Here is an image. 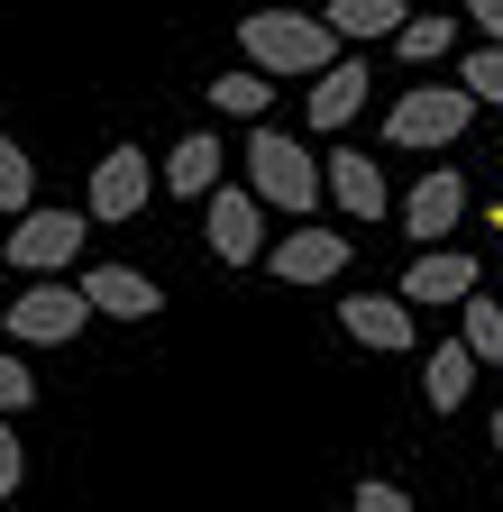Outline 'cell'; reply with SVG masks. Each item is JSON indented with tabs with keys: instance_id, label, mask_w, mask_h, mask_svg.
I'll list each match as a JSON object with an SVG mask.
<instances>
[{
	"instance_id": "1",
	"label": "cell",
	"mask_w": 503,
	"mask_h": 512,
	"mask_svg": "<svg viewBox=\"0 0 503 512\" xmlns=\"http://www.w3.org/2000/svg\"><path fill=\"white\" fill-rule=\"evenodd\" d=\"M238 46H247V74H330L339 64V37H330V19H311V10H257L238 28Z\"/></svg>"
},
{
	"instance_id": "2",
	"label": "cell",
	"mask_w": 503,
	"mask_h": 512,
	"mask_svg": "<svg viewBox=\"0 0 503 512\" xmlns=\"http://www.w3.org/2000/svg\"><path fill=\"white\" fill-rule=\"evenodd\" d=\"M247 192H257L266 211L311 220V211H321V165H311L302 138H275V128H257V138H247Z\"/></svg>"
},
{
	"instance_id": "3",
	"label": "cell",
	"mask_w": 503,
	"mask_h": 512,
	"mask_svg": "<svg viewBox=\"0 0 503 512\" xmlns=\"http://www.w3.org/2000/svg\"><path fill=\"white\" fill-rule=\"evenodd\" d=\"M467 128H476V101L458 83H421V92H403L385 110V147L394 156H430V147H458Z\"/></svg>"
},
{
	"instance_id": "4",
	"label": "cell",
	"mask_w": 503,
	"mask_h": 512,
	"mask_svg": "<svg viewBox=\"0 0 503 512\" xmlns=\"http://www.w3.org/2000/svg\"><path fill=\"white\" fill-rule=\"evenodd\" d=\"M83 211H19L10 220V247H0V256H10V266L37 284V275H65L74 266V256H83Z\"/></svg>"
},
{
	"instance_id": "5",
	"label": "cell",
	"mask_w": 503,
	"mask_h": 512,
	"mask_svg": "<svg viewBox=\"0 0 503 512\" xmlns=\"http://www.w3.org/2000/svg\"><path fill=\"white\" fill-rule=\"evenodd\" d=\"M83 293L74 284H28L10 311H0V330H10V348H65V339H83Z\"/></svg>"
},
{
	"instance_id": "6",
	"label": "cell",
	"mask_w": 503,
	"mask_h": 512,
	"mask_svg": "<svg viewBox=\"0 0 503 512\" xmlns=\"http://www.w3.org/2000/svg\"><path fill=\"white\" fill-rule=\"evenodd\" d=\"M202 238H211L220 266H257V256H266V202L247 183H220L202 202Z\"/></svg>"
},
{
	"instance_id": "7",
	"label": "cell",
	"mask_w": 503,
	"mask_h": 512,
	"mask_svg": "<svg viewBox=\"0 0 503 512\" xmlns=\"http://www.w3.org/2000/svg\"><path fill=\"white\" fill-rule=\"evenodd\" d=\"M348 238L339 229H321V220H302L293 238H266V275L275 284H330V275H348Z\"/></svg>"
},
{
	"instance_id": "8",
	"label": "cell",
	"mask_w": 503,
	"mask_h": 512,
	"mask_svg": "<svg viewBox=\"0 0 503 512\" xmlns=\"http://www.w3.org/2000/svg\"><path fill=\"white\" fill-rule=\"evenodd\" d=\"M339 330H348L357 348H375V357H412V348H421V320H412L403 293H348V302H339Z\"/></svg>"
},
{
	"instance_id": "9",
	"label": "cell",
	"mask_w": 503,
	"mask_h": 512,
	"mask_svg": "<svg viewBox=\"0 0 503 512\" xmlns=\"http://www.w3.org/2000/svg\"><path fill=\"white\" fill-rule=\"evenodd\" d=\"M147 192H156V165L138 156V147H110L101 165H92V192H83V220H138L147 211Z\"/></svg>"
},
{
	"instance_id": "10",
	"label": "cell",
	"mask_w": 503,
	"mask_h": 512,
	"mask_svg": "<svg viewBox=\"0 0 503 512\" xmlns=\"http://www.w3.org/2000/svg\"><path fill=\"white\" fill-rule=\"evenodd\" d=\"M458 220H467V174H458V165H439V174H421V183L403 192V238H412V247H439Z\"/></svg>"
},
{
	"instance_id": "11",
	"label": "cell",
	"mask_w": 503,
	"mask_h": 512,
	"mask_svg": "<svg viewBox=\"0 0 503 512\" xmlns=\"http://www.w3.org/2000/svg\"><path fill=\"white\" fill-rule=\"evenodd\" d=\"M321 192L348 211V220H385L394 211V192H385V165L375 156H357V147H330V165H321Z\"/></svg>"
},
{
	"instance_id": "12",
	"label": "cell",
	"mask_w": 503,
	"mask_h": 512,
	"mask_svg": "<svg viewBox=\"0 0 503 512\" xmlns=\"http://www.w3.org/2000/svg\"><path fill=\"white\" fill-rule=\"evenodd\" d=\"M74 293H83V311H101V320H156V302H165L138 266H110V256H101V266H83Z\"/></svg>"
},
{
	"instance_id": "13",
	"label": "cell",
	"mask_w": 503,
	"mask_h": 512,
	"mask_svg": "<svg viewBox=\"0 0 503 512\" xmlns=\"http://www.w3.org/2000/svg\"><path fill=\"white\" fill-rule=\"evenodd\" d=\"M476 293V256L467 247H421L412 266H403V302L430 311V302H467Z\"/></svg>"
},
{
	"instance_id": "14",
	"label": "cell",
	"mask_w": 503,
	"mask_h": 512,
	"mask_svg": "<svg viewBox=\"0 0 503 512\" xmlns=\"http://www.w3.org/2000/svg\"><path fill=\"white\" fill-rule=\"evenodd\" d=\"M357 110H366V64H357V55H339L330 74H311V92H302V119H311V138L348 128Z\"/></svg>"
},
{
	"instance_id": "15",
	"label": "cell",
	"mask_w": 503,
	"mask_h": 512,
	"mask_svg": "<svg viewBox=\"0 0 503 512\" xmlns=\"http://www.w3.org/2000/svg\"><path fill=\"white\" fill-rule=\"evenodd\" d=\"M156 183L174 192V202H211V192H220V138H211V128L174 138V156L156 165Z\"/></svg>"
},
{
	"instance_id": "16",
	"label": "cell",
	"mask_w": 503,
	"mask_h": 512,
	"mask_svg": "<svg viewBox=\"0 0 503 512\" xmlns=\"http://www.w3.org/2000/svg\"><path fill=\"white\" fill-rule=\"evenodd\" d=\"M467 394H476V357H467L458 339L430 348V357H421V403H430V412H458Z\"/></svg>"
},
{
	"instance_id": "17",
	"label": "cell",
	"mask_w": 503,
	"mask_h": 512,
	"mask_svg": "<svg viewBox=\"0 0 503 512\" xmlns=\"http://www.w3.org/2000/svg\"><path fill=\"white\" fill-rule=\"evenodd\" d=\"M458 348H467L476 366H494V357H503V302H485V293H467V302H458Z\"/></svg>"
},
{
	"instance_id": "18",
	"label": "cell",
	"mask_w": 503,
	"mask_h": 512,
	"mask_svg": "<svg viewBox=\"0 0 503 512\" xmlns=\"http://www.w3.org/2000/svg\"><path fill=\"white\" fill-rule=\"evenodd\" d=\"M403 0H330V37H394Z\"/></svg>"
},
{
	"instance_id": "19",
	"label": "cell",
	"mask_w": 503,
	"mask_h": 512,
	"mask_svg": "<svg viewBox=\"0 0 503 512\" xmlns=\"http://www.w3.org/2000/svg\"><path fill=\"white\" fill-rule=\"evenodd\" d=\"M394 46H403L412 64H439V55H458V19L421 10V19H403V28H394Z\"/></svg>"
},
{
	"instance_id": "20",
	"label": "cell",
	"mask_w": 503,
	"mask_h": 512,
	"mask_svg": "<svg viewBox=\"0 0 503 512\" xmlns=\"http://www.w3.org/2000/svg\"><path fill=\"white\" fill-rule=\"evenodd\" d=\"M0 211H37V165H28V147L19 138H0Z\"/></svg>"
},
{
	"instance_id": "21",
	"label": "cell",
	"mask_w": 503,
	"mask_h": 512,
	"mask_svg": "<svg viewBox=\"0 0 503 512\" xmlns=\"http://www.w3.org/2000/svg\"><path fill=\"white\" fill-rule=\"evenodd\" d=\"M266 101H275L266 74H220L211 83V110H229V119H266Z\"/></svg>"
},
{
	"instance_id": "22",
	"label": "cell",
	"mask_w": 503,
	"mask_h": 512,
	"mask_svg": "<svg viewBox=\"0 0 503 512\" xmlns=\"http://www.w3.org/2000/svg\"><path fill=\"white\" fill-rule=\"evenodd\" d=\"M458 92L467 101H503V46H467L458 55Z\"/></svg>"
},
{
	"instance_id": "23",
	"label": "cell",
	"mask_w": 503,
	"mask_h": 512,
	"mask_svg": "<svg viewBox=\"0 0 503 512\" xmlns=\"http://www.w3.org/2000/svg\"><path fill=\"white\" fill-rule=\"evenodd\" d=\"M37 403V375H28V357L19 348H0V421H10V412H28Z\"/></svg>"
},
{
	"instance_id": "24",
	"label": "cell",
	"mask_w": 503,
	"mask_h": 512,
	"mask_svg": "<svg viewBox=\"0 0 503 512\" xmlns=\"http://www.w3.org/2000/svg\"><path fill=\"white\" fill-rule=\"evenodd\" d=\"M19 476H28V448H19V430H10V421H0V503L19 494Z\"/></svg>"
},
{
	"instance_id": "25",
	"label": "cell",
	"mask_w": 503,
	"mask_h": 512,
	"mask_svg": "<svg viewBox=\"0 0 503 512\" xmlns=\"http://www.w3.org/2000/svg\"><path fill=\"white\" fill-rule=\"evenodd\" d=\"M357 512H412V494L385 485V476H366V485H357Z\"/></svg>"
},
{
	"instance_id": "26",
	"label": "cell",
	"mask_w": 503,
	"mask_h": 512,
	"mask_svg": "<svg viewBox=\"0 0 503 512\" xmlns=\"http://www.w3.org/2000/svg\"><path fill=\"white\" fill-rule=\"evenodd\" d=\"M467 28H476V46H503V0H476Z\"/></svg>"
},
{
	"instance_id": "27",
	"label": "cell",
	"mask_w": 503,
	"mask_h": 512,
	"mask_svg": "<svg viewBox=\"0 0 503 512\" xmlns=\"http://www.w3.org/2000/svg\"><path fill=\"white\" fill-rule=\"evenodd\" d=\"M485 439H494V458H503V412H494V421H485Z\"/></svg>"
},
{
	"instance_id": "28",
	"label": "cell",
	"mask_w": 503,
	"mask_h": 512,
	"mask_svg": "<svg viewBox=\"0 0 503 512\" xmlns=\"http://www.w3.org/2000/svg\"><path fill=\"white\" fill-rule=\"evenodd\" d=\"M494 229H503V211H494Z\"/></svg>"
}]
</instances>
